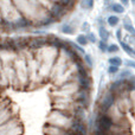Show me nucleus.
I'll use <instances>...</instances> for the list:
<instances>
[{"label":"nucleus","instance_id":"obj_1","mask_svg":"<svg viewBox=\"0 0 135 135\" xmlns=\"http://www.w3.org/2000/svg\"><path fill=\"white\" fill-rule=\"evenodd\" d=\"M13 68H14V70H16L18 86L19 85L25 86L26 84L30 82V71H28L27 58H26L24 52L18 54L17 58L14 59V62H13Z\"/></svg>","mask_w":135,"mask_h":135},{"label":"nucleus","instance_id":"obj_2","mask_svg":"<svg viewBox=\"0 0 135 135\" xmlns=\"http://www.w3.org/2000/svg\"><path fill=\"white\" fill-rule=\"evenodd\" d=\"M74 119H75L74 113L55 109L47 116V123H51L54 126L61 127V128H64V129H70Z\"/></svg>","mask_w":135,"mask_h":135},{"label":"nucleus","instance_id":"obj_3","mask_svg":"<svg viewBox=\"0 0 135 135\" xmlns=\"http://www.w3.org/2000/svg\"><path fill=\"white\" fill-rule=\"evenodd\" d=\"M115 121L108 113H100L95 120V131L103 133H113L115 128Z\"/></svg>","mask_w":135,"mask_h":135},{"label":"nucleus","instance_id":"obj_4","mask_svg":"<svg viewBox=\"0 0 135 135\" xmlns=\"http://www.w3.org/2000/svg\"><path fill=\"white\" fill-rule=\"evenodd\" d=\"M116 101H117V96L110 90H107L104 93V95L102 96V98L100 100V102H98L100 113H108L116 104Z\"/></svg>","mask_w":135,"mask_h":135},{"label":"nucleus","instance_id":"obj_5","mask_svg":"<svg viewBox=\"0 0 135 135\" xmlns=\"http://www.w3.org/2000/svg\"><path fill=\"white\" fill-rule=\"evenodd\" d=\"M49 45V39L47 36H38V37H32L28 39V47L27 50L33 52L39 51L40 49Z\"/></svg>","mask_w":135,"mask_h":135},{"label":"nucleus","instance_id":"obj_6","mask_svg":"<svg viewBox=\"0 0 135 135\" xmlns=\"http://www.w3.org/2000/svg\"><path fill=\"white\" fill-rule=\"evenodd\" d=\"M74 81L77 82V84L79 85V88L83 89V90L90 91L91 85H93V81H91L90 75H86V76H81V75H76L74 78Z\"/></svg>","mask_w":135,"mask_h":135},{"label":"nucleus","instance_id":"obj_7","mask_svg":"<svg viewBox=\"0 0 135 135\" xmlns=\"http://www.w3.org/2000/svg\"><path fill=\"white\" fill-rule=\"evenodd\" d=\"M70 131H72L74 133L78 134V135H86L88 134V128H86L85 123L83 122V120H78V119H74L70 127Z\"/></svg>","mask_w":135,"mask_h":135},{"label":"nucleus","instance_id":"obj_8","mask_svg":"<svg viewBox=\"0 0 135 135\" xmlns=\"http://www.w3.org/2000/svg\"><path fill=\"white\" fill-rule=\"evenodd\" d=\"M66 13H68L66 9L64 8L63 6H61L59 4H57V2L54 5V7L49 11V16L52 17L54 19H56V21H59L63 17L66 16Z\"/></svg>","mask_w":135,"mask_h":135},{"label":"nucleus","instance_id":"obj_9","mask_svg":"<svg viewBox=\"0 0 135 135\" xmlns=\"http://www.w3.org/2000/svg\"><path fill=\"white\" fill-rule=\"evenodd\" d=\"M44 129H45L46 135H63L66 131V129L61 128V127H57V126H54V124H51V123L45 124Z\"/></svg>","mask_w":135,"mask_h":135},{"label":"nucleus","instance_id":"obj_10","mask_svg":"<svg viewBox=\"0 0 135 135\" xmlns=\"http://www.w3.org/2000/svg\"><path fill=\"white\" fill-rule=\"evenodd\" d=\"M59 31L64 35H74L76 32V26H74L71 23H63L59 26Z\"/></svg>","mask_w":135,"mask_h":135},{"label":"nucleus","instance_id":"obj_11","mask_svg":"<svg viewBox=\"0 0 135 135\" xmlns=\"http://www.w3.org/2000/svg\"><path fill=\"white\" fill-rule=\"evenodd\" d=\"M108 9H110L113 13H116V14L124 13V6L121 2H120V4H117V2H112V4L109 5V7H108Z\"/></svg>","mask_w":135,"mask_h":135},{"label":"nucleus","instance_id":"obj_12","mask_svg":"<svg viewBox=\"0 0 135 135\" xmlns=\"http://www.w3.org/2000/svg\"><path fill=\"white\" fill-rule=\"evenodd\" d=\"M120 45H121L122 50H123L127 55H129V56H132V57H135V49L131 44H128V43L124 42V40H121V42H120Z\"/></svg>","mask_w":135,"mask_h":135},{"label":"nucleus","instance_id":"obj_13","mask_svg":"<svg viewBox=\"0 0 135 135\" xmlns=\"http://www.w3.org/2000/svg\"><path fill=\"white\" fill-rule=\"evenodd\" d=\"M123 28L129 33V36L135 37V27L132 25V23L129 21V18H127V17L124 18V20H123Z\"/></svg>","mask_w":135,"mask_h":135},{"label":"nucleus","instance_id":"obj_14","mask_svg":"<svg viewBox=\"0 0 135 135\" xmlns=\"http://www.w3.org/2000/svg\"><path fill=\"white\" fill-rule=\"evenodd\" d=\"M0 135H23V127H21V124H19L9 131L2 132V133H0Z\"/></svg>","mask_w":135,"mask_h":135},{"label":"nucleus","instance_id":"obj_15","mask_svg":"<svg viewBox=\"0 0 135 135\" xmlns=\"http://www.w3.org/2000/svg\"><path fill=\"white\" fill-rule=\"evenodd\" d=\"M57 4H59L61 6H63L64 8L69 12L70 9H72L75 7L76 0H58V2H57Z\"/></svg>","mask_w":135,"mask_h":135},{"label":"nucleus","instance_id":"obj_16","mask_svg":"<svg viewBox=\"0 0 135 135\" xmlns=\"http://www.w3.org/2000/svg\"><path fill=\"white\" fill-rule=\"evenodd\" d=\"M98 36H100V38L102 40L108 42V39H109V37H110V33L104 26H100V27H98Z\"/></svg>","mask_w":135,"mask_h":135},{"label":"nucleus","instance_id":"obj_17","mask_svg":"<svg viewBox=\"0 0 135 135\" xmlns=\"http://www.w3.org/2000/svg\"><path fill=\"white\" fill-rule=\"evenodd\" d=\"M120 23V18L116 16V14H113V16H109L107 18V24L110 26V27H115L117 26Z\"/></svg>","mask_w":135,"mask_h":135},{"label":"nucleus","instance_id":"obj_18","mask_svg":"<svg viewBox=\"0 0 135 135\" xmlns=\"http://www.w3.org/2000/svg\"><path fill=\"white\" fill-rule=\"evenodd\" d=\"M76 43L78 45H81V46H85V45L89 44V40H88V37H86V35H84V33H81V35H78L76 37Z\"/></svg>","mask_w":135,"mask_h":135},{"label":"nucleus","instance_id":"obj_19","mask_svg":"<svg viewBox=\"0 0 135 135\" xmlns=\"http://www.w3.org/2000/svg\"><path fill=\"white\" fill-rule=\"evenodd\" d=\"M79 5H81V8L83 9H93L94 5H95V0H81Z\"/></svg>","mask_w":135,"mask_h":135},{"label":"nucleus","instance_id":"obj_20","mask_svg":"<svg viewBox=\"0 0 135 135\" xmlns=\"http://www.w3.org/2000/svg\"><path fill=\"white\" fill-rule=\"evenodd\" d=\"M108 63H109V65L121 66L122 64H123V61H122V58H120V57L115 56V57H110V58L108 59Z\"/></svg>","mask_w":135,"mask_h":135},{"label":"nucleus","instance_id":"obj_21","mask_svg":"<svg viewBox=\"0 0 135 135\" xmlns=\"http://www.w3.org/2000/svg\"><path fill=\"white\" fill-rule=\"evenodd\" d=\"M132 76H133V74H132L131 70L126 69L117 74V79H128L129 77H132Z\"/></svg>","mask_w":135,"mask_h":135},{"label":"nucleus","instance_id":"obj_22","mask_svg":"<svg viewBox=\"0 0 135 135\" xmlns=\"http://www.w3.org/2000/svg\"><path fill=\"white\" fill-rule=\"evenodd\" d=\"M83 62H84V64H85L88 68H93V65H94L93 57H91L90 55H88V54H85L83 56Z\"/></svg>","mask_w":135,"mask_h":135},{"label":"nucleus","instance_id":"obj_23","mask_svg":"<svg viewBox=\"0 0 135 135\" xmlns=\"http://www.w3.org/2000/svg\"><path fill=\"white\" fill-rule=\"evenodd\" d=\"M108 46H109V44H108L105 40H102V39H101L100 42H98V49H100V51L107 52V51H108Z\"/></svg>","mask_w":135,"mask_h":135},{"label":"nucleus","instance_id":"obj_24","mask_svg":"<svg viewBox=\"0 0 135 135\" xmlns=\"http://www.w3.org/2000/svg\"><path fill=\"white\" fill-rule=\"evenodd\" d=\"M119 51H120V46L117 44H109L107 52H109V54H116Z\"/></svg>","mask_w":135,"mask_h":135},{"label":"nucleus","instance_id":"obj_25","mask_svg":"<svg viewBox=\"0 0 135 135\" xmlns=\"http://www.w3.org/2000/svg\"><path fill=\"white\" fill-rule=\"evenodd\" d=\"M119 72H120V66H115V65L108 66V74L109 75H117Z\"/></svg>","mask_w":135,"mask_h":135},{"label":"nucleus","instance_id":"obj_26","mask_svg":"<svg viewBox=\"0 0 135 135\" xmlns=\"http://www.w3.org/2000/svg\"><path fill=\"white\" fill-rule=\"evenodd\" d=\"M86 37H88V40H89V43H97V37H96V35L95 33H93V32H89V33H86Z\"/></svg>","mask_w":135,"mask_h":135},{"label":"nucleus","instance_id":"obj_27","mask_svg":"<svg viewBox=\"0 0 135 135\" xmlns=\"http://www.w3.org/2000/svg\"><path fill=\"white\" fill-rule=\"evenodd\" d=\"M81 30H82V32L89 33L90 32V24H89L88 21H83V24L81 25Z\"/></svg>","mask_w":135,"mask_h":135},{"label":"nucleus","instance_id":"obj_28","mask_svg":"<svg viewBox=\"0 0 135 135\" xmlns=\"http://www.w3.org/2000/svg\"><path fill=\"white\" fill-rule=\"evenodd\" d=\"M124 64L129 68H133L135 70V61H133V59H126V61H124Z\"/></svg>","mask_w":135,"mask_h":135},{"label":"nucleus","instance_id":"obj_29","mask_svg":"<svg viewBox=\"0 0 135 135\" xmlns=\"http://www.w3.org/2000/svg\"><path fill=\"white\" fill-rule=\"evenodd\" d=\"M116 38H117V40H119V42L123 40V39H122V28L121 27L116 30Z\"/></svg>","mask_w":135,"mask_h":135},{"label":"nucleus","instance_id":"obj_30","mask_svg":"<svg viewBox=\"0 0 135 135\" xmlns=\"http://www.w3.org/2000/svg\"><path fill=\"white\" fill-rule=\"evenodd\" d=\"M129 1H131V0H121V4L126 7V6H128L129 5Z\"/></svg>","mask_w":135,"mask_h":135},{"label":"nucleus","instance_id":"obj_31","mask_svg":"<svg viewBox=\"0 0 135 135\" xmlns=\"http://www.w3.org/2000/svg\"><path fill=\"white\" fill-rule=\"evenodd\" d=\"M131 1H132V2H133V4H135V0H131Z\"/></svg>","mask_w":135,"mask_h":135},{"label":"nucleus","instance_id":"obj_32","mask_svg":"<svg viewBox=\"0 0 135 135\" xmlns=\"http://www.w3.org/2000/svg\"><path fill=\"white\" fill-rule=\"evenodd\" d=\"M109 1H113V0H109Z\"/></svg>","mask_w":135,"mask_h":135}]
</instances>
